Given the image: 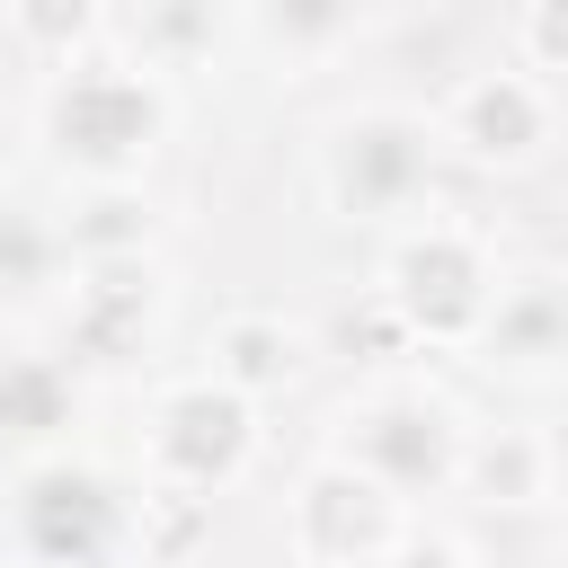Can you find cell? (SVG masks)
Returning <instances> with one entry per match:
<instances>
[{"label":"cell","instance_id":"6da1fadb","mask_svg":"<svg viewBox=\"0 0 568 568\" xmlns=\"http://www.w3.org/2000/svg\"><path fill=\"white\" fill-rule=\"evenodd\" d=\"M44 142L62 169H80L89 186H133L169 133V89L160 62H62L44 106H36Z\"/></svg>","mask_w":568,"mask_h":568},{"label":"cell","instance_id":"7a4b0ae2","mask_svg":"<svg viewBox=\"0 0 568 568\" xmlns=\"http://www.w3.org/2000/svg\"><path fill=\"white\" fill-rule=\"evenodd\" d=\"M497 257H488V240L470 231V222H453V213H417V222H399V240H390V257H382V293H390V311L426 337V346H470L479 337V320H488V302H497Z\"/></svg>","mask_w":568,"mask_h":568},{"label":"cell","instance_id":"3957f363","mask_svg":"<svg viewBox=\"0 0 568 568\" xmlns=\"http://www.w3.org/2000/svg\"><path fill=\"white\" fill-rule=\"evenodd\" d=\"M320 186L337 213L364 222H417L435 186V124L408 106H355L320 133Z\"/></svg>","mask_w":568,"mask_h":568},{"label":"cell","instance_id":"277c9868","mask_svg":"<svg viewBox=\"0 0 568 568\" xmlns=\"http://www.w3.org/2000/svg\"><path fill=\"white\" fill-rule=\"evenodd\" d=\"M337 426H346V435H337V462L364 470L373 488H390L399 506L462 479V444H470V435H462V417H453L435 390H417V382H382V390L346 399Z\"/></svg>","mask_w":568,"mask_h":568},{"label":"cell","instance_id":"5b68a950","mask_svg":"<svg viewBox=\"0 0 568 568\" xmlns=\"http://www.w3.org/2000/svg\"><path fill=\"white\" fill-rule=\"evenodd\" d=\"M408 532V506L390 488H373L364 470H346L337 453L302 470L293 488V550L311 568H382Z\"/></svg>","mask_w":568,"mask_h":568},{"label":"cell","instance_id":"8992f818","mask_svg":"<svg viewBox=\"0 0 568 568\" xmlns=\"http://www.w3.org/2000/svg\"><path fill=\"white\" fill-rule=\"evenodd\" d=\"M248 453H257V408L240 390H222V382H178L160 399V417H151V470L169 488H186V497L231 488L248 470Z\"/></svg>","mask_w":568,"mask_h":568},{"label":"cell","instance_id":"52a82bcc","mask_svg":"<svg viewBox=\"0 0 568 568\" xmlns=\"http://www.w3.org/2000/svg\"><path fill=\"white\" fill-rule=\"evenodd\" d=\"M550 133H559V98H550V80H532L515 62L470 71L444 106V142H462L479 169H524L550 151Z\"/></svg>","mask_w":568,"mask_h":568},{"label":"cell","instance_id":"ba28073f","mask_svg":"<svg viewBox=\"0 0 568 568\" xmlns=\"http://www.w3.org/2000/svg\"><path fill=\"white\" fill-rule=\"evenodd\" d=\"M9 532H18V550H27L36 568H89V559L115 541V497H106L89 470L44 462V470L18 479V497H9Z\"/></svg>","mask_w":568,"mask_h":568},{"label":"cell","instance_id":"9c48e42d","mask_svg":"<svg viewBox=\"0 0 568 568\" xmlns=\"http://www.w3.org/2000/svg\"><path fill=\"white\" fill-rule=\"evenodd\" d=\"M559 337H568V320H559V284H550V275H515V284H497V302H488V320H479L470 346H488V364L541 382L550 355H559Z\"/></svg>","mask_w":568,"mask_h":568},{"label":"cell","instance_id":"30bf717a","mask_svg":"<svg viewBox=\"0 0 568 568\" xmlns=\"http://www.w3.org/2000/svg\"><path fill=\"white\" fill-rule=\"evenodd\" d=\"M293 364H302V346H293V328H284V320H231V328L213 337V382H222V390H240V399H257V390L293 382Z\"/></svg>","mask_w":568,"mask_h":568},{"label":"cell","instance_id":"8fae6325","mask_svg":"<svg viewBox=\"0 0 568 568\" xmlns=\"http://www.w3.org/2000/svg\"><path fill=\"white\" fill-rule=\"evenodd\" d=\"M462 479H488L497 506H541L550 497V435L497 426L488 444H462Z\"/></svg>","mask_w":568,"mask_h":568},{"label":"cell","instance_id":"7c38bea8","mask_svg":"<svg viewBox=\"0 0 568 568\" xmlns=\"http://www.w3.org/2000/svg\"><path fill=\"white\" fill-rule=\"evenodd\" d=\"M62 417H71V382H62V364H44V355H9V364H0V435H9V444H44Z\"/></svg>","mask_w":568,"mask_h":568},{"label":"cell","instance_id":"4fadbf2b","mask_svg":"<svg viewBox=\"0 0 568 568\" xmlns=\"http://www.w3.org/2000/svg\"><path fill=\"white\" fill-rule=\"evenodd\" d=\"M53 275H62V231L36 222V213H18V204L0 195V293L27 302V293H44Z\"/></svg>","mask_w":568,"mask_h":568},{"label":"cell","instance_id":"5bb4252c","mask_svg":"<svg viewBox=\"0 0 568 568\" xmlns=\"http://www.w3.org/2000/svg\"><path fill=\"white\" fill-rule=\"evenodd\" d=\"M515 27H524V62H515V71L550 80V71H559V53H568V9H524Z\"/></svg>","mask_w":568,"mask_h":568},{"label":"cell","instance_id":"9a60e30c","mask_svg":"<svg viewBox=\"0 0 568 568\" xmlns=\"http://www.w3.org/2000/svg\"><path fill=\"white\" fill-rule=\"evenodd\" d=\"M390 568H470L462 550H444V541H399L390 550Z\"/></svg>","mask_w":568,"mask_h":568}]
</instances>
